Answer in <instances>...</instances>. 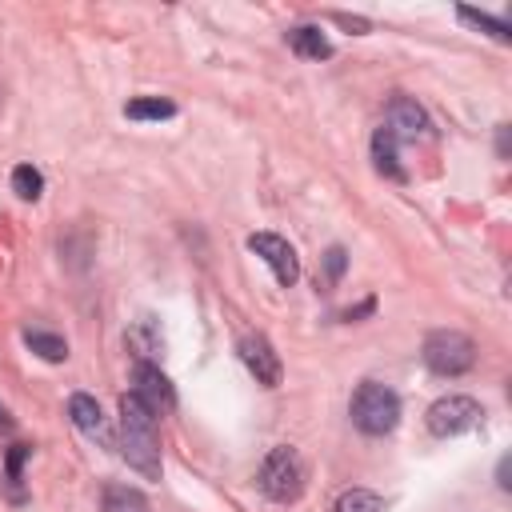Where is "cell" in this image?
<instances>
[{"label": "cell", "mask_w": 512, "mask_h": 512, "mask_svg": "<svg viewBox=\"0 0 512 512\" xmlns=\"http://www.w3.org/2000/svg\"><path fill=\"white\" fill-rule=\"evenodd\" d=\"M120 456L148 480H160V432H156V412L136 400L132 392L120 396Z\"/></svg>", "instance_id": "obj_1"}, {"label": "cell", "mask_w": 512, "mask_h": 512, "mask_svg": "<svg viewBox=\"0 0 512 512\" xmlns=\"http://www.w3.org/2000/svg\"><path fill=\"white\" fill-rule=\"evenodd\" d=\"M348 416H352V424H356L364 436H388V432L396 428V420H400V396H396L388 384L364 380V384L352 392Z\"/></svg>", "instance_id": "obj_2"}, {"label": "cell", "mask_w": 512, "mask_h": 512, "mask_svg": "<svg viewBox=\"0 0 512 512\" xmlns=\"http://www.w3.org/2000/svg\"><path fill=\"white\" fill-rule=\"evenodd\" d=\"M256 480H260V492H264L268 500H276V504L300 500V492H304V460H300V452L288 448V444L272 448V452L264 456Z\"/></svg>", "instance_id": "obj_3"}, {"label": "cell", "mask_w": 512, "mask_h": 512, "mask_svg": "<svg viewBox=\"0 0 512 512\" xmlns=\"http://www.w3.org/2000/svg\"><path fill=\"white\" fill-rule=\"evenodd\" d=\"M420 356H424L428 372H436V376H464L476 364V344L456 328H436L424 336Z\"/></svg>", "instance_id": "obj_4"}, {"label": "cell", "mask_w": 512, "mask_h": 512, "mask_svg": "<svg viewBox=\"0 0 512 512\" xmlns=\"http://www.w3.org/2000/svg\"><path fill=\"white\" fill-rule=\"evenodd\" d=\"M428 432L448 440V436H460V432H472L480 420H484V408L472 400V396H440L432 408H428Z\"/></svg>", "instance_id": "obj_5"}, {"label": "cell", "mask_w": 512, "mask_h": 512, "mask_svg": "<svg viewBox=\"0 0 512 512\" xmlns=\"http://www.w3.org/2000/svg\"><path fill=\"white\" fill-rule=\"evenodd\" d=\"M396 144L400 140H428L432 136V120H428V112L412 100V96H392L388 104H384V124H380Z\"/></svg>", "instance_id": "obj_6"}, {"label": "cell", "mask_w": 512, "mask_h": 512, "mask_svg": "<svg viewBox=\"0 0 512 512\" xmlns=\"http://www.w3.org/2000/svg\"><path fill=\"white\" fill-rule=\"evenodd\" d=\"M248 252H256L268 268H272V276L288 288V284H296L300 280V260H296V248L284 240V236H276V232H252L248 236Z\"/></svg>", "instance_id": "obj_7"}, {"label": "cell", "mask_w": 512, "mask_h": 512, "mask_svg": "<svg viewBox=\"0 0 512 512\" xmlns=\"http://www.w3.org/2000/svg\"><path fill=\"white\" fill-rule=\"evenodd\" d=\"M132 396L144 400L156 416L176 408V388H172V380L160 372V364H152V360H136V368H132Z\"/></svg>", "instance_id": "obj_8"}, {"label": "cell", "mask_w": 512, "mask_h": 512, "mask_svg": "<svg viewBox=\"0 0 512 512\" xmlns=\"http://www.w3.org/2000/svg\"><path fill=\"white\" fill-rule=\"evenodd\" d=\"M236 352H240V360H244V368L256 376V384H264V388H276L280 384V356H276V348L268 344V336H260V332H252V336H244L240 344H236Z\"/></svg>", "instance_id": "obj_9"}, {"label": "cell", "mask_w": 512, "mask_h": 512, "mask_svg": "<svg viewBox=\"0 0 512 512\" xmlns=\"http://www.w3.org/2000/svg\"><path fill=\"white\" fill-rule=\"evenodd\" d=\"M68 416H72V424L88 436V440H100L104 448H112V436H108V420H104V412H100V404L88 396V392H76V396H68Z\"/></svg>", "instance_id": "obj_10"}, {"label": "cell", "mask_w": 512, "mask_h": 512, "mask_svg": "<svg viewBox=\"0 0 512 512\" xmlns=\"http://www.w3.org/2000/svg\"><path fill=\"white\" fill-rule=\"evenodd\" d=\"M288 48H292L296 56H304V60H324V56H332L328 36H324L320 28H312V24L288 28Z\"/></svg>", "instance_id": "obj_11"}, {"label": "cell", "mask_w": 512, "mask_h": 512, "mask_svg": "<svg viewBox=\"0 0 512 512\" xmlns=\"http://www.w3.org/2000/svg\"><path fill=\"white\" fill-rule=\"evenodd\" d=\"M100 512H152L148 496L140 488H128V484H108L104 488V504Z\"/></svg>", "instance_id": "obj_12"}, {"label": "cell", "mask_w": 512, "mask_h": 512, "mask_svg": "<svg viewBox=\"0 0 512 512\" xmlns=\"http://www.w3.org/2000/svg\"><path fill=\"white\" fill-rule=\"evenodd\" d=\"M396 148H400V144H396L384 128H376V136H372V160H376V172H384V176H392V180H404V168H400Z\"/></svg>", "instance_id": "obj_13"}, {"label": "cell", "mask_w": 512, "mask_h": 512, "mask_svg": "<svg viewBox=\"0 0 512 512\" xmlns=\"http://www.w3.org/2000/svg\"><path fill=\"white\" fill-rule=\"evenodd\" d=\"M24 344L40 356V360H48V364H60V360H68V344L60 340V336H52V332H40V328H24Z\"/></svg>", "instance_id": "obj_14"}, {"label": "cell", "mask_w": 512, "mask_h": 512, "mask_svg": "<svg viewBox=\"0 0 512 512\" xmlns=\"http://www.w3.org/2000/svg\"><path fill=\"white\" fill-rule=\"evenodd\" d=\"M124 116L128 120H168V116H176V104L164 96H140V100L124 104Z\"/></svg>", "instance_id": "obj_15"}, {"label": "cell", "mask_w": 512, "mask_h": 512, "mask_svg": "<svg viewBox=\"0 0 512 512\" xmlns=\"http://www.w3.org/2000/svg\"><path fill=\"white\" fill-rule=\"evenodd\" d=\"M332 512H384V500L368 488H348V492H340Z\"/></svg>", "instance_id": "obj_16"}, {"label": "cell", "mask_w": 512, "mask_h": 512, "mask_svg": "<svg viewBox=\"0 0 512 512\" xmlns=\"http://www.w3.org/2000/svg\"><path fill=\"white\" fill-rule=\"evenodd\" d=\"M456 16H460L464 24H472V28L488 32V36H496V40H508V36H512L508 20H500V16H488V12H476V8H456Z\"/></svg>", "instance_id": "obj_17"}, {"label": "cell", "mask_w": 512, "mask_h": 512, "mask_svg": "<svg viewBox=\"0 0 512 512\" xmlns=\"http://www.w3.org/2000/svg\"><path fill=\"white\" fill-rule=\"evenodd\" d=\"M12 192H16L20 200H40L44 176H40L32 164H16V168H12Z\"/></svg>", "instance_id": "obj_18"}, {"label": "cell", "mask_w": 512, "mask_h": 512, "mask_svg": "<svg viewBox=\"0 0 512 512\" xmlns=\"http://www.w3.org/2000/svg\"><path fill=\"white\" fill-rule=\"evenodd\" d=\"M344 272V248H328V280H340Z\"/></svg>", "instance_id": "obj_19"}, {"label": "cell", "mask_w": 512, "mask_h": 512, "mask_svg": "<svg viewBox=\"0 0 512 512\" xmlns=\"http://www.w3.org/2000/svg\"><path fill=\"white\" fill-rule=\"evenodd\" d=\"M496 484H500V488H504V492H508V488H512V480H508V456H504V460H500V464H496Z\"/></svg>", "instance_id": "obj_20"}, {"label": "cell", "mask_w": 512, "mask_h": 512, "mask_svg": "<svg viewBox=\"0 0 512 512\" xmlns=\"http://www.w3.org/2000/svg\"><path fill=\"white\" fill-rule=\"evenodd\" d=\"M0 428H12V416H8L4 408H0Z\"/></svg>", "instance_id": "obj_21"}]
</instances>
